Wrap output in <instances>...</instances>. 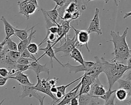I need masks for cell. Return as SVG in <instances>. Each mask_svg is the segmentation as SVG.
I'll return each instance as SVG.
<instances>
[{"mask_svg":"<svg viewBox=\"0 0 131 105\" xmlns=\"http://www.w3.org/2000/svg\"><path fill=\"white\" fill-rule=\"evenodd\" d=\"M128 29L129 28L126 27L122 35L120 34L119 31L116 32L113 30L111 31L110 34L112 39L108 41L112 42L114 44V51L112 55H114V58L111 60L123 63L130 57L131 49L126 41Z\"/></svg>","mask_w":131,"mask_h":105,"instance_id":"6da1fadb","label":"cell"},{"mask_svg":"<svg viewBox=\"0 0 131 105\" xmlns=\"http://www.w3.org/2000/svg\"><path fill=\"white\" fill-rule=\"evenodd\" d=\"M101 60L103 65V72L107 79L108 89H112L114 83L120 79L128 69L127 65L117 61H107L102 57Z\"/></svg>","mask_w":131,"mask_h":105,"instance_id":"7a4b0ae2","label":"cell"},{"mask_svg":"<svg viewBox=\"0 0 131 105\" xmlns=\"http://www.w3.org/2000/svg\"><path fill=\"white\" fill-rule=\"evenodd\" d=\"M19 13L23 15L27 20H29L30 15L33 14L38 8V4L31 2L30 0L18 1Z\"/></svg>","mask_w":131,"mask_h":105,"instance_id":"3957f363","label":"cell"},{"mask_svg":"<svg viewBox=\"0 0 131 105\" xmlns=\"http://www.w3.org/2000/svg\"><path fill=\"white\" fill-rule=\"evenodd\" d=\"M49 78H48L47 79L45 78L40 79L39 76H37V82L35 85H34V88L36 91L42 92L50 96L53 99L52 102L55 104L58 101V99L51 92L50 89L51 86L49 83Z\"/></svg>","mask_w":131,"mask_h":105,"instance_id":"277c9868","label":"cell"},{"mask_svg":"<svg viewBox=\"0 0 131 105\" xmlns=\"http://www.w3.org/2000/svg\"><path fill=\"white\" fill-rule=\"evenodd\" d=\"M69 36V34L67 35L66 39L64 41V43L61 44L59 47H55V46L53 47L55 54L59 52H62L64 54V55L61 57V58L70 55L72 49L76 47V38L75 34L72 39H70Z\"/></svg>","mask_w":131,"mask_h":105,"instance_id":"5b68a950","label":"cell"},{"mask_svg":"<svg viewBox=\"0 0 131 105\" xmlns=\"http://www.w3.org/2000/svg\"><path fill=\"white\" fill-rule=\"evenodd\" d=\"M71 28L74 30L76 36V47L78 48L85 46L88 51L90 52V50L88 47V42L90 40V33L86 30H79L73 26H71Z\"/></svg>","mask_w":131,"mask_h":105,"instance_id":"8992f818","label":"cell"},{"mask_svg":"<svg viewBox=\"0 0 131 105\" xmlns=\"http://www.w3.org/2000/svg\"><path fill=\"white\" fill-rule=\"evenodd\" d=\"M99 11H100V10L99 8H96L95 9L94 15L93 19L90 21L89 27L86 29V30L90 33L95 32L98 35L102 34V32L100 27V19L99 18Z\"/></svg>","mask_w":131,"mask_h":105,"instance_id":"52a82bcc","label":"cell"},{"mask_svg":"<svg viewBox=\"0 0 131 105\" xmlns=\"http://www.w3.org/2000/svg\"><path fill=\"white\" fill-rule=\"evenodd\" d=\"M95 61L94 64L88 71L84 73V74L90 76L94 80L98 78L99 75L103 72L102 62L100 59L97 57H94Z\"/></svg>","mask_w":131,"mask_h":105,"instance_id":"ba28073f","label":"cell"},{"mask_svg":"<svg viewBox=\"0 0 131 105\" xmlns=\"http://www.w3.org/2000/svg\"><path fill=\"white\" fill-rule=\"evenodd\" d=\"M95 62L93 61H85L84 64H80L79 65L74 66L71 65L69 62L64 64V67H67L70 73H74V74H76L79 72H88L94 64Z\"/></svg>","mask_w":131,"mask_h":105,"instance_id":"9c48e42d","label":"cell"},{"mask_svg":"<svg viewBox=\"0 0 131 105\" xmlns=\"http://www.w3.org/2000/svg\"><path fill=\"white\" fill-rule=\"evenodd\" d=\"M106 90L103 84H101L98 78H96L91 84V89L89 94L93 97L96 98L104 94Z\"/></svg>","mask_w":131,"mask_h":105,"instance_id":"30bf717a","label":"cell"},{"mask_svg":"<svg viewBox=\"0 0 131 105\" xmlns=\"http://www.w3.org/2000/svg\"><path fill=\"white\" fill-rule=\"evenodd\" d=\"M47 46L45 48H39V50H43L44 51V53L40 56L38 59H37V61H39L41 58H42L44 56L47 55L50 58V62L51 63V67L53 68V59H54L60 65H61L62 67H64V65L62 64L56 57L55 54L54 52V50L53 49V47L52 46V43L50 42L49 41H47Z\"/></svg>","mask_w":131,"mask_h":105,"instance_id":"8fae6325","label":"cell"},{"mask_svg":"<svg viewBox=\"0 0 131 105\" xmlns=\"http://www.w3.org/2000/svg\"><path fill=\"white\" fill-rule=\"evenodd\" d=\"M18 84L21 87L22 93L19 96V97L21 99H23L25 97L28 96L29 97H34L35 98L38 99L41 96L38 94L37 91L34 89V85L27 86V85H24L21 84L20 83H19Z\"/></svg>","mask_w":131,"mask_h":105,"instance_id":"7c38bea8","label":"cell"},{"mask_svg":"<svg viewBox=\"0 0 131 105\" xmlns=\"http://www.w3.org/2000/svg\"><path fill=\"white\" fill-rule=\"evenodd\" d=\"M81 84V82L78 83L75 87H74L72 90L69 91L68 93L66 94L61 99V100L56 105H68L70 104L71 99L77 95V92L79 89L80 87Z\"/></svg>","mask_w":131,"mask_h":105,"instance_id":"4fadbf2b","label":"cell"},{"mask_svg":"<svg viewBox=\"0 0 131 105\" xmlns=\"http://www.w3.org/2000/svg\"><path fill=\"white\" fill-rule=\"evenodd\" d=\"M8 77L10 79H14L17 80L20 84L27 85V86H33L35 84L33 83H31L28 78V75L25 74L23 72L18 71L17 72L14 76H9Z\"/></svg>","mask_w":131,"mask_h":105,"instance_id":"5bb4252c","label":"cell"},{"mask_svg":"<svg viewBox=\"0 0 131 105\" xmlns=\"http://www.w3.org/2000/svg\"><path fill=\"white\" fill-rule=\"evenodd\" d=\"M47 63H46L42 65L38 62V61L34 60L31 62L29 69L33 71L37 76H39V74L42 72H46L48 75H49L50 71L49 69L47 66Z\"/></svg>","mask_w":131,"mask_h":105,"instance_id":"9a60e30c","label":"cell"},{"mask_svg":"<svg viewBox=\"0 0 131 105\" xmlns=\"http://www.w3.org/2000/svg\"><path fill=\"white\" fill-rule=\"evenodd\" d=\"M38 25V24H37ZM34 25L33 26V28L31 29L30 30V33L29 34V36L25 40L20 41V42L18 43L17 45V48H18V51L19 52H22L24 49H26L29 45V44L31 43V40L32 39L35 38V34L36 32V30H33V28L37 25Z\"/></svg>","mask_w":131,"mask_h":105,"instance_id":"2e32d148","label":"cell"},{"mask_svg":"<svg viewBox=\"0 0 131 105\" xmlns=\"http://www.w3.org/2000/svg\"><path fill=\"white\" fill-rule=\"evenodd\" d=\"M1 21L3 22L4 23V27H5V31L6 33V37L5 40L8 39L10 38L12 36L14 35V27H13L6 19V18L4 16H2L1 18Z\"/></svg>","mask_w":131,"mask_h":105,"instance_id":"e0dca14e","label":"cell"},{"mask_svg":"<svg viewBox=\"0 0 131 105\" xmlns=\"http://www.w3.org/2000/svg\"><path fill=\"white\" fill-rule=\"evenodd\" d=\"M70 56L75 62H77L80 64H84L85 61L82 54L80 50H79V49L76 47H75L72 49L70 54Z\"/></svg>","mask_w":131,"mask_h":105,"instance_id":"ac0fdd59","label":"cell"},{"mask_svg":"<svg viewBox=\"0 0 131 105\" xmlns=\"http://www.w3.org/2000/svg\"><path fill=\"white\" fill-rule=\"evenodd\" d=\"M32 28L33 27L28 29V26H27L26 29H18L15 27H14V36L17 37L20 41L24 40L29 36L28 32L30 31Z\"/></svg>","mask_w":131,"mask_h":105,"instance_id":"d6986e66","label":"cell"},{"mask_svg":"<svg viewBox=\"0 0 131 105\" xmlns=\"http://www.w3.org/2000/svg\"><path fill=\"white\" fill-rule=\"evenodd\" d=\"M117 82L119 83V89H123L128 93V98L131 95V81L127 79H119Z\"/></svg>","mask_w":131,"mask_h":105,"instance_id":"ffe728a7","label":"cell"},{"mask_svg":"<svg viewBox=\"0 0 131 105\" xmlns=\"http://www.w3.org/2000/svg\"><path fill=\"white\" fill-rule=\"evenodd\" d=\"M58 6L57 5H55L54 8L50 11H46L45 10V12L48 15V16L51 19V20L54 23L56 24V22H57L58 19L59 18V13L57 10Z\"/></svg>","mask_w":131,"mask_h":105,"instance_id":"44dd1931","label":"cell"},{"mask_svg":"<svg viewBox=\"0 0 131 105\" xmlns=\"http://www.w3.org/2000/svg\"><path fill=\"white\" fill-rule=\"evenodd\" d=\"M78 2V0H72L65 8L64 11H68L71 13H73L78 10L79 7Z\"/></svg>","mask_w":131,"mask_h":105,"instance_id":"7402d4cb","label":"cell"},{"mask_svg":"<svg viewBox=\"0 0 131 105\" xmlns=\"http://www.w3.org/2000/svg\"><path fill=\"white\" fill-rule=\"evenodd\" d=\"M115 96L119 100L123 101L127 98L128 93L123 89H118L115 92Z\"/></svg>","mask_w":131,"mask_h":105,"instance_id":"603a6c76","label":"cell"},{"mask_svg":"<svg viewBox=\"0 0 131 105\" xmlns=\"http://www.w3.org/2000/svg\"><path fill=\"white\" fill-rule=\"evenodd\" d=\"M93 81H94V80L90 76L84 74L83 75V77L81 79V84L80 91L79 92H81L85 86L88 85H91V84L92 83V82Z\"/></svg>","mask_w":131,"mask_h":105,"instance_id":"cb8c5ba5","label":"cell"},{"mask_svg":"<svg viewBox=\"0 0 131 105\" xmlns=\"http://www.w3.org/2000/svg\"><path fill=\"white\" fill-rule=\"evenodd\" d=\"M78 96L79 105H88L92 98L89 94H82Z\"/></svg>","mask_w":131,"mask_h":105,"instance_id":"d4e9b609","label":"cell"},{"mask_svg":"<svg viewBox=\"0 0 131 105\" xmlns=\"http://www.w3.org/2000/svg\"><path fill=\"white\" fill-rule=\"evenodd\" d=\"M5 46L9 50H14L17 51L18 50L17 45L12 40L11 38H9L8 39L5 40Z\"/></svg>","mask_w":131,"mask_h":105,"instance_id":"484cf974","label":"cell"},{"mask_svg":"<svg viewBox=\"0 0 131 105\" xmlns=\"http://www.w3.org/2000/svg\"><path fill=\"white\" fill-rule=\"evenodd\" d=\"M82 77H83V75L81 76V77H80L79 78H77V79H75V80L72 81L70 83H68V84H66V85H60V86H57V88L58 91H60V92H61L62 94H63V95L64 96L65 94H66V91L67 88L69 86H70L71 85H72V84H73V83H74L75 82H77V81H78V80H79L80 79H81Z\"/></svg>","mask_w":131,"mask_h":105,"instance_id":"4316f807","label":"cell"},{"mask_svg":"<svg viewBox=\"0 0 131 105\" xmlns=\"http://www.w3.org/2000/svg\"><path fill=\"white\" fill-rule=\"evenodd\" d=\"M116 91V90H112V89H108V90L107 91H106L105 93L104 94H103L102 96H98L97 97H96V98H101L103 99L105 102H106L111 97V96H112V95L113 94H114V93H115V92Z\"/></svg>","mask_w":131,"mask_h":105,"instance_id":"83f0119b","label":"cell"},{"mask_svg":"<svg viewBox=\"0 0 131 105\" xmlns=\"http://www.w3.org/2000/svg\"><path fill=\"white\" fill-rule=\"evenodd\" d=\"M38 45L35 43H30L27 47V49L32 54H37L39 50Z\"/></svg>","mask_w":131,"mask_h":105,"instance_id":"f1b7e54d","label":"cell"},{"mask_svg":"<svg viewBox=\"0 0 131 105\" xmlns=\"http://www.w3.org/2000/svg\"><path fill=\"white\" fill-rule=\"evenodd\" d=\"M8 54L9 57L14 61H17V60L21 56V53L19 51H14L9 50L8 52Z\"/></svg>","mask_w":131,"mask_h":105,"instance_id":"f546056e","label":"cell"},{"mask_svg":"<svg viewBox=\"0 0 131 105\" xmlns=\"http://www.w3.org/2000/svg\"><path fill=\"white\" fill-rule=\"evenodd\" d=\"M34 61V60L30 58H26L20 56L16 61V62L20 64L23 65H29L31 63L32 61Z\"/></svg>","mask_w":131,"mask_h":105,"instance_id":"4dcf8cb0","label":"cell"},{"mask_svg":"<svg viewBox=\"0 0 131 105\" xmlns=\"http://www.w3.org/2000/svg\"><path fill=\"white\" fill-rule=\"evenodd\" d=\"M20 53H21V56L23 57L26 58L32 59L33 60H37V59H36V58L34 56L33 54H32L31 52H30L29 51V50L27 49V48L24 49Z\"/></svg>","mask_w":131,"mask_h":105,"instance_id":"1f68e13d","label":"cell"},{"mask_svg":"<svg viewBox=\"0 0 131 105\" xmlns=\"http://www.w3.org/2000/svg\"><path fill=\"white\" fill-rule=\"evenodd\" d=\"M30 65V64L29 65H23V64H20L17 63L15 66V69L17 72L18 71L24 72L29 69Z\"/></svg>","mask_w":131,"mask_h":105,"instance_id":"d6a6232c","label":"cell"},{"mask_svg":"<svg viewBox=\"0 0 131 105\" xmlns=\"http://www.w3.org/2000/svg\"><path fill=\"white\" fill-rule=\"evenodd\" d=\"M60 20L64 21H68L72 20V13L68 11H64L62 16L59 17Z\"/></svg>","mask_w":131,"mask_h":105,"instance_id":"836d02e7","label":"cell"},{"mask_svg":"<svg viewBox=\"0 0 131 105\" xmlns=\"http://www.w3.org/2000/svg\"><path fill=\"white\" fill-rule=\"evenodd\" d=\"M0 76L3 77H8L9 76V71L7 68L0 67Z\"/></svg>","mask_w":131,"mask_h":105,"instance_id":"e575fe53","label":"cell"},{"mask_svg":"<svg viewBox=\"0 0 131 105\" xmlns=\"http://www.w3.org/2000/svg\"><path fill=\"white\" fill-rule=\"evenodd\" d=\"M57 38V34H55V33H50L49 36H48L47 41H49L50 42H51L52 43H53L56 40Z\"/></svg>","mask_w":131,"mask_h":105,"instance_id":"d590c367","label":"cell"},{"mask_svg":"<svg viewBox=\"0 0 131 105\" xmlns=\"http://www.w3.org/2000/svg\"><path fill=\"white\" fill-rule=\"evenodd\" d=\"M116 98L115 94L112 95L110 99L105 102V104L104 105H116V103H115V99Z\"/></svg>","mask_w":131,"mask_h":105,"instance_id":"8d00e7d4","label":"cell"},{"mask_svg":"<svg viewBox=\"0 0 131 105\" xmlns=\"http://www.w3.org/2000/svg\"><path fill=\"white\" fill-rule=\"evenodd\" d=\"M90 89H91V85H86L83 87V89H82V90L81 92H79L78 95H80L82 94H89Z\"/></svg>","mask_w":131,"mask_h":105,"instance_id":"74e56055","label":"cell"},{"mask_svg":"<svg viewBox=\"0 0 131 105\" xmlns=\"http://www.w3.org/2000/svg\"><path fill=\"white\" fill-rule=\"evenodd\" d=\"M81 14V13L79 10L75 11L74 12L72 13V19H71L73 21V20H76L78 19L80 17Z\"/></svg>","mask_w":131,"mask_h":105,"instance_id":"f35d334b","label":"cell"},{"mask_svg":"<svg viewBox=\"0 0 131 105\" xmlns=\"http://www.w3.org/2000/svg\"><path fill=\"white\" fill-rule=\"evenodd\" d=\"M8 51H9V49L5 46H4V49L0 52V61L3 60L5 58V57L6 56V55Z\"/></svg>","mask_w":131,"mask_h":105,"instance_id":"ab89813d","label":"cell"},{"mask_svg":"<svg viewBox=\"0 0 131 105\" xmlns=\"http://www.w3.org/2000/svg\"><path fill=\"white\" fill-rule=\"evenodd\" d=\"M78 95L77 94L76 96L73 98L70 103V105H79V101H78Z\"/></svg>","mask_w":131,"mask_h":105,"instance_id":"60d3db41","label":"cell"},{"mask_svg":"<svg viewBox=\"0 0 131 105\" xmlns=\"http://www.w3.org/2000/svg\"><path fill=\"white\" fill-rule=\"evenodd\" d=\"M97 98L92 97L88 105H101L100 102L96 100Z\"/></svg>","mask_w":131,"mask_h":105,"instance_id":"b9f144b4","label":"cell"},{"mask_svg":"<svg viewBox=\"0 0 131 105\" xmlns=\"http://www.w3.org/2000/svg\"><path fill=\"white\" fill-rule=\"evenodd\" d=\"M8 79L9 78L8 77H3L0 76V86H3L5 85Z\"/></svg>","mask_w":131,"mask_h":105,"instance_id":"7bdbcfd3","label":"cell"},{"mask_svg":"<svg viewBox=\"0 0 131 105\" xmlns=\"http://www.w3.org/2000/svg\"><path fill=\"white\" fill-rule=\"evenodd\" d=\"M58 80V78L54 77V78H53L52 79L49 80V83L50 85L51 86H56V83H57Z\"/></svg>","mask_w":131,"mask_h":105,"instance_id":"ee69618b","label":"cell"},{"mask_svg":"<svg viewBox=\"0 0 131 105\" xmlns=\"http://www.w3.org/2000/svg\"><path fill=\"white\" fill-rule=\"evenodd\" d=\"M126 79L131 81V69H128L126 72Z\"/></svg>","mask_w":131,"mask_h":105,"instance_id":"f6af8a7d","label":"cell"},{"mask_svg":"<svg viewBox=\"0 0 131 105\" xmlns=\"http://www.w3.org/2000/svg\"><path fill=\"white\" fill-rule=\"evenodd\" d=\"M55 94H56V97L58 99V101H59L60 100H61V99L63 98V97L64 96L63 95V94H62V93L60 92V91H58Z\"/></svg>","mask_w":131,"mask_h":105,"instance_id":"bcb514c9","label":"cell"},{"mask_svg":"<svg viewBox=\"0 0 131 105\" xmlns=\"http://www.w3.org/2000/svg\"><path fill=\"white\" fill-rule=\"evenodd\" d=\"M45 97H46V96H43V97L40 96V97L39 98V99H38V100L39 101V105H44V104H43V101H44V99H45ZM52 105H55V104H52Z\"/></svg>","mask_w":131,"mask_h":105,"instance_id":"7dc6e473","label":"cell"},{"mask_svg":"<svg viewBox=\"0 0 131 105\" xmlns=\"http://www.w3.org/2000/svg\"><path fill=\"white\" fill-rule=\"evenodd\" d=\"M50 90H51V92L53 94V93H56L58 91L57 86H51Z\"/></svg>","mask_w":131,"mask_h":105,"instance_id":"c3c4849f","label":"cell"},{"mask_svg":"<svg viewBox=\"0 0 131 105\" xmlns=\"http://www.w3.org/2000/svg\"><path fill=\"white\" fill-rule=\"evenodd\" d=\"M127 66L128 67V69H131V55L127 60Z\"/></svg>","mask_w":131,"mask_h":105,"instance_id":"681fc988","label":"cell"},{"mask_svg":"<svg viewBox=\"0 0 131 105\" xmlns=\"http://www.w3.org/2000/svg\"><path fill=\"white\" fill-rule=\"evenodd\" d=\"M5 44V41L4 40V41L3 42H2L1 43H0V52L3 50V49H4V46Z\"/></svg>","mask_w":131,"mask_h":105,"instance_id":"f907efd6","label":"cell"},{"mask_svg":"<svg viewBox=\"0 0 131 105\" xmlns=\"http://www.w3.org/2000/svg\"><path fill=\"white\" fill-rule=\"evenodd\" d=\"M125 102L128 105H131V95L125 100Z\"/></svg>","mask_w":131,"mask_h":105,"instance_id":"816d5d0a","label":"cell"},{"mask_svg":"<svg viewBox=\"0 0 131 105\" xmlns=\"http://www.w3.org/2000/svg\"><path fill=\"white\" fill-rule=\"evenodd\" d=\"M129 16H131V11L130 12L125 13L123 16V19H126L127 18H128Z\"/></svg>","mask_w":131,"mask_h":105,"instance_id":"f5cc1de1","label":"cell"},{"mask_svg":"<svg viewBox=\"0 0 131 105\" xmlns=\"http://www.w3.org/2000/svg\"><path fill=\"white\" fill-rule=\"evenodd\" d=\"M80 8H81V9L82 10H85L86 9V5L84 4H82V5H81Z\"/></svg>","mask_w":131,"mask_h":105,"instance_id":"db71d44e","label":"cell"},{"mask_svg":"<svg viewBox=\"0 0 131 105\" xmlns=\"http://www.w3.org/2000/svg\"><path fill=\"white\" fill-rule=\"evenodd\" d=\"M94 1V0H88L87 3H89V2H90V1ZM102 1H104V2L106 4V3H107L109 2V1H110V0H102Z\"/></svg>","mask_w":131,"mask_h":105,"instance_id":"11a10c76","label":"cell"},{"mask_svg":"<svg viewBox=\"0 0 131 105\" xmlns=\"http://www.w3.org/2000/svg\"><path fill=\"white\" fill-rule=\"evenodd\" d=\"M114 2H115V4L117 5V6H118V4H117V1H118V2H120V0H114Z\"/></svg>","mask_w":131,"mask_h":105,"instance_id":"9f6ffc18","label":"cell"},{"mask_svg":"<svg viewBox=\"0 0 131 105\" xmlns=\"http://www.w3.org/2000/svg\"><path fill=\"white\" fill-rule=\"evenodd\" d=\"M5 99H4L1 102H0V105H2V104L3 103V102L5 101Z\"/></svg>","mask_w":131,"mask_h":105,"instance_id":"6f0895ef","label":"cell"},{"mask_svg":"<svg viewBox=\"0 0 131 105\" xmlns=\"http://www.w3.org/2000/svg\"><path fill=\"white\" fill-rule=\"evenodd\" d=\"M82 2L83 3H84V0H82Z\"/></svg>","mask_w":131,"mask_h":105,"instance_id":"680465c9","label":"cell"},{"mask_svg":"<svg viewBox=\"0 0 131 105\" xmlns=\"http://www.w3.org/2000/svg\"><path fill=\"white\" fill-rule=\"evenodd\" d=\"M125 105H128V104H125Z\"/></svg>","mask_w":131,"mask_h":105,"instance_id":"91938a15","label":"cell"},{"mask_svg":"<svg viewBox=\"0 0 131 105\" xmlns=\"http://www.w3.org/2000/svg\"><path fill=\"white\" fill-rule=\"evenodd\" d=\"M68 105H70V104H68Z\"/></svg>","mask_w":131,"mask_h":105,"instance_id":"94428289","label":"cell"}]
</instances>
